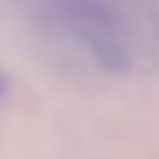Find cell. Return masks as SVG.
<instances>
[{
	"mask_svg": "<svg viewBox=\"0 0 159 159\" xmlns=\"http://www.w3.org/2000/svg\"><path fill=\"white\" fill-rule=\"evenodd\" d=\"M66 18L74 35L107 72H124L129 68L120 26L100 0H66Z\"/></svg>",
	"mask_w": 159,
	"mask_h": 159,
	"instance_id": "1",
	"label": "cell"
},
{
	"mask_svg": "<svg viewBox=\"0 0 159 159\" xmlns=\"http://www.w3.org/2000/svg\"><path fill=\"white\" fill-rule=\"evenodd\" d=\"M5 92H7V79H5L2 74H0V100H2Z\"/></svg>",
	"mask_w": 159,
	"mask_h": 159,
	"instance_id": "2",
	"label": "cell"
}]
</instances>
